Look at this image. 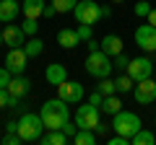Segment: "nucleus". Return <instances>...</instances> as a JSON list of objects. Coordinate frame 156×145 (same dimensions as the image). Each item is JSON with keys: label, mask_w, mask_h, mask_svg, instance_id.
Listing matches in <instances>:
<instances>
[{"label": "nucleus", "mask_w": 156, "mask_h": 145, "mask_svg": "<svg viewBox=\"0 0 156 145\" xmlns=\"http://www.w3.org/2000/svg\"><path fill=\"white\" fill-rule=\"evenodd\" d=\"M96 88H99L104 96H112V93H117V86H115V80H109V78H101V83L96 86Z\"/></svg>", "instance_id": "nucleus-28"}, {"label": "nucleus", "mask_w": 156, "mask_h": 145, "mask_svg": "<svg viewBox=\"0 0 156 145\" xmlns=\"http://www.w3.org/2000/svg\"><path fill=\"white\" fill-rule=\"evenodd\" d=\"M96 137H99V135H96L94 130H78V132L73 135V143L76 145H94Z\"/></svg>", "instance_id": "nucleus-22"}, {"label": "nucleus", "mask_w": 156, "mask_h": 145, "mask_svg": "<svg viewBox=\"0 0 156 145\" xmlns=\"http://www.w3.org/2000/svg\"><path fill=\"white\" fill-rule=\"evenodd\" d=\"M96 49H101V42H96L94 36L89 39V52H96Z\"/></svg>", "instance_id": "nucleus-39"}, {"label": "nucleus", "mask_w": 156, "mask_h": 145, "mask_svg": "<svg viewBox=\"0 0 156 145\" xmlns=\"http://www.w3.org/2000/svg\"><path fill=\"white\" fill-rule=\"evenodd\" d=\"M112 3H125V0H112Z\"/></svg>", "instance_id": "nucleus-44"}, {"label": "nucleus", "mask_w": 156, "mask_h": 145, "mask_svg": "<svg viewBox=\"0 0 156 145\" xmlns=\"http://www.w3.org/2000/svg\"><path fill=\"white\" fill-rule=\"evenodd\" d=\"M11 78H13V72L8 70V67H0V88H8Z\"/></svg>", "instance_id": "nucleus-32"}, {"label": "nucleus", "mask_w": 156, "mask_h": 145, "mask_svg": "<svg viewBox=\"0 0 156 145\" xmlns=\"http://www.w3.org/2000/svg\"><path fill=\"white\" fill-rule=\"evenodd\" d=\"M29 91H31V80L23 78V75H13L11 83H8V93H11V96L23 99V96H29Z\"/></svg>", "instance_id": "nucleus-16"}, {"label": "nucleus", "mask_w": 156, "mask_h": 145, "mask_svg": "<svg viewBox=\"0 0 156 145\" xmlns=\"http://www.w3.org/2000/svg\"><path fill=\"white\" fill-rule=\"evenodd\" d=\"M156 143V135L151 132V130H146V127H140L138 132L130 137V145H154Z\"/></svg>", "instance_id": "nucleus-21"}, {"label": "nucleus", "mask_w": 156, "mask_h": 145, "mask_svg": "<svg viewBox=\"0 0 156 145\" xmlns=\"http://www.w3.org/2000/svg\"><path fill=\"white\" fill-rule=\"evenodd\" d=\"M140 127H143V124H140V117H138L135 112H125V109H120V112L112 117V130H115L117 135L133 137Z\"/></svg>", "instance_id": "nucleus-4"}, {"label": "nucleus", "mask_w": 156, "mask_h": 145, "mask_svg": "<svg viewBox=\"0 0 156 145\" xmlns=\"http://www.w3.org/2000/svg\"><path fill=\"white\" fill-rule=\"evenodd\" d=\"M112 62H115V70H120V72H128L130 57H125V55H117V57H112Z\"/></svg>", "instance_id": "nucleus-30"}, {"label": "nucleus", "mask_w": 156, "mask_h": 145, "mask_svg": "<svg viewBox=\"0 0 156 145\" xmlns=\"http://www.w3.org/2000/svg\"><path fill=\"white\" fill-rule=\"evenodd\" d=\"M112 16V8L109 5H101V18H109Z\"/></svg>", "instance_id": "nucleus-42"}, {"label": "nucleus", "mask_w": 156, "mask_h": 145, "mask_svg": "<svg viewBox=\"0 0 156 145\" xmlns=\"http://www.w3.org/2000/svg\"><path fill=\"white\" fill-rule=\"evenodd\" d=\"M50 3L57 8V13H68V11L73 13V8H76V3H78V0H50Z\"/></svg>", "instance_id": "nucleus-25"}, {"label": "nucleus", "mask_w": 156, "mask_h": 145, "mask_svg": "<svg viewBox=\"0 0 156 145\" xmlns=\"http://www.w3.org/2000/svg\"><path fill=\"white\" fill-rule=\"evenodd\" d=\"M3 44L8 47H23L26 44V31L21 26H5L3 29Z\"/></svg>", "instance_id": "nucleus-13"}, {"label": "nucleus", "mask_w": 156, "mask_h": 145, "mask_svg": "<svg viewBox=\"0 0 156 145\" xmlns=\"http://www.w3.org/2000/svg\"><path fill=\"white\" fill-rule=\"evenodd\" d=\"M0 143H3V145H21L23 137H21L18 132H5V137L0 140Z\"/></svg>", "instance_id": "nucleus-31"}, {"label": "nucleus", "mask_w": 156, "mask_h": 145, "mask_svg": "<svg viewBox=\"0 0 156 145\" xmlns=\"http://www.w3.org/2000/svg\"><path fill=\"white\" fill-rule=\"evenodd\" d=\"M115 86H117V93H130V91L135 88V80L130 78L128 72H122V75L115 80Z\"/></svg>", "instance_id": "nucleus-24"}, {"label": "nucleus", "mask_w": 156, "mask_h": 145, "mask_svg": "<svg viewBox=\"0 0 156 145\" xmlns=\"http://www.w3.org/2000/svg\"><path fill=\"white\" fill-rule=\"evenodd\" d=\"M78 36H81V42H89L91 36H94V26H91V23H78Z\"/></svg>", "instance_id": "nucleus-29"}, {"label": "nucleus", "mask_w": 156, "mask_h": 145, "mask_svg": "<svg viewBox=\"0 0 156 145\" xmlns=\"http://www.w3.org/2000/svg\"><path fill=\"white\" fill-rule=\"evenodd\" d=\"M135 44H138V49L154 55L156 52V26H151L148 21L140 23V26L135 29Z\"/></svg>", "instance_id": "nucleus-7"}, {"label": "nucleus", "mask_w": 156, "mask_h": 145, "mask_svg": "<svg viewBox=\"0 0 156 145\" xmlns=\"http://www.w3.org/2000/svg\"><path fill=\"white\" fill-rule=\"evenodd\" d=\"M21 13V0H0V23H11Z\"/></svg>", "instance_id": "nucleus-15"}, {"label": "nucleus", "mask_w": 156, "mask_h": 145, "mask_svg": "<svg viewBox=\"0 0 156 145\" xmlns=\"http://www.w3.org/2000/svg\"><path fill=\"white\" fill-rule=\"evenodd\" d=\"M44 16H47V18H52V16H57V8L52 5V3H47V8H44Z\"/></svg>", "instance_id": "nucleus-38"}, {"label": "nucleus", "mask_w": 156, "mask_h": 145, "mask_svg": "<svg viewBox=\"0 0 156 145\" xmlns=\"http://www.w3.org/2000/svg\"><path fill=\"white\" fill-rule=\"evenodd\" d=\"M133 13H135L138 18H146V16L151 13V3H148V0H138L135 8H133Z\"/></svg>", "instance_id": "nucleus-27"}, {"label": "nucleus", "mask_w": 156, "mask_h": 145, "mask_svg": "<svg viewBox=\"0 0 156 145\" xmlns=\"http://www.w3.org/2000/svg\"><path fill=\"white\" fill-rule=\"evenodd\" d=\"M154 67H156V62L151 60V57H135V60H130V65H128V75L138 83V80L154 75Z\"/></svg>", "instance_id": "nucleus-8"}, {"label": "nucleus", "mask_w": 156, "mask_h": 145, "mask_svg": "<svg viewBox=\"0 0 156 145\" xmlns=\"http://www.w3.org/2000/svg\"><path fill=\"white\" fill-rule=\"evenodd\" d=\"M57 44H60L62 49H76V47L81 44V36H78L76 29H60V31H57Z\"/></svg>", "instance_id": "nucleus-17"}, {"label": "nucleus", "mask_w": 156, "mask_h": 145, "mask_svg": "<svg viewBox=\"0 0 156 145\" xmlns=\"http://www.w3.org/2000/svg\"><path fill=\"white\" fill-rule=\"evenodd\" d=\"M101 109L94 104H83V106H78V112H76V124L78 130H94L96 124L101 122Z\"/></svg>", "instance_id": "nucleus-6"}, {"label": "nucleus", "mask_w": 156, "mask_h": 145, "mask_svg": "<svg viewBox=\"0 0 156 145\" xmlns=\"http://www.w3.org/2000/svg\"><path fill=\"white\" fill-rule=\"evenodd\" d=\"M154 62H156V52H154Z\"/></svg>", "instance_id": "nucleus-45"}, {"label": "nucleus", "mask_w": 156, "mask_h": 145, "mask_svg": "<svg viewBox=\"0 0 156 145\" xmlns=\"http://www.w3.org/2000/svg\"><path fill=\"white\" fill-rule=\"evenodd\" d=\"M21 29L26 31V36H37V31H39V23H37V18H23Z\"/></svg>", "instance_id": "nucleus-26"}, {"label": "nucleus", "mask_w": 156, "mask_h": 145, "mask_svg": "<svg viewBox=\"0 0 156 145\" xmlns=\"http://www.w3.org/2000/svg\"><path fill=\"white\" fill-rule=\"evenodd\" d=\"M0 47H3V31H0Z\"/></svg>", "instance_id": "nucleus-43"}, {"label": "nucleus", "mask_w": 156, "mask_h": 145, "mask_svg": "<svg viewBox=\"0 0 156 145\" xmlns=\"http://www.w3.org/2000/svg\"><path fill=\"white\" fill-rule=\"evenodd\" d=\"M8 101H11V93H8V88H0V109H5Z\"/></svg>", "instance_id": "nucleus-36"}, {"label": "nucleus", "mask_w": 156, "mask_h": 145, "mask_svg": "<svg viewBox=\"0 0 156 145\" xmlns=\"http://www.w3.org/2000/svg\"><path fill=\"white\" fill-rule=\"evenodd\" d=\"M101 101H104V93H101L99 88H96L94 93H89V104H94V106H101Z\"/></svg>", "instance_id": "nucleus-33"}, {"label": "nucleus", "mask_w": 156, "mask_h": 145, "mask_svg": "<svg viewBox=\"0 0 156 145\" xmlns=\"http://www.w3.org/2000/svg\"><path fill=\"white\" fill-rule=\"evenodd\" d=\"M39 117L44 122L47 130H62L68 122H70V112H68V101H62L60 96L57 99H50L42 104L39 109Z\"/></svg>", "instance_id": "nucleus-1"}, {"label": "nucleus", "mask_w": 156, "mask_h": 145, "mask_svg": "<svg viewBox=\"0 0 156 145\" xmlns=\"http://www.w3.org/2000/svg\"><path fill=\"white\" fill-rule=\"evenodd\" d=\"M109 145H130V137H125V135H115V137L107 140Z\"/></svg>", "instance_id": "nucleus-34"}, {"label": "nucleus", "mask_w": 156, "mask_h": 145, "mask_svg": "<svg viewBox=\"0 0 156 145\" xmlns=\"http://www.w3.org/2000/svg\"><path fill=\"white\" fill-rule=\"evenodd\" d=\"M154 124H156V117H154Z\"/></svg>", "instance_id": "nucleus-46"}, {"label": "nucleus", "mask_w": 156, "mask_h": 145, "mask_svg": "<svg viewBox=\"0 0 156 145\" xmlns=\"http://www.w3.org/2000/svg\"><path fill=\"white\" fill-rule=\"evenodd\" d=\"M73 16H76L78 23H91L94 26L96 21H101V5L96 0H78L76 8H73Z\"/></svg>", "instance_id": "nucleus-5"}, {"label": "nucleus", "mask_w": 156, "mask_h": 145, "mask_svg": "<svg viewBox=\"0 0 156 145\" xmlns=\"http://www.w3.org/2000/svg\"><path fill=\"white\" fill-rule=\"evenodd\" d=\"M99 109L107 114V117H115V114L120 112V109H122V101L117 99L115 93H112V96H104V101H101V106H99Z\"/></svg>", "instance_id": "nucleus-20"}, {"label": "nucleus", "mask_w": 156, "mask_h": 145, "mask_svg": "<svg viewBox=\"0 0 156 145\" xmlns=\"http://www.w3.org/2000/svg\"><path fill=\"white\" fill-rule=\"evenodd\" d=\"M29 60H31V57L26 55V49H23V47H11V49H8V55H5V67L13 72V75H23Z\"/></svg>", "instance_id": "nucleus-9"}, {"label": "nucleus", "mask_w": 156, "mask_h": 145, "mask_svg": "<svg viewBox=\"0 0 156 145\" xmlns=\"http://www.w3.org/2000/svg\"><path fill=\"white\" fill-rule=\"evenodd\" d=\"M115 70V62H112V57L107 55V52L96 49V52H89V57H86V72H89L91 78H109V72Z\"/></svg>", "instance_id": "nucleus-2"}, {"label": "nucleus", "mask_w": 156, "mask_h": 145, "mask_svg": "<svg viewBox=\"0 0 156 145\" xmlns=\"http://www.w3.org/2000/svg\"><path fill=\"white\" fill-rule=\"evenodd\" d=\"M109 130H112V127H109V124H107V122H99V124H96V127H94V132H96V135H107V132H109Z\"/></svg>", "instance_id": "nucleus-37"}, {"label": "nucleus", "mask_w": 156, "mask_h": 145, "mask_svg": "<svg viewBox=\"0 0 156 145\" xmlns=\"http://www.w3.org/2000/svg\"><path fill=\"white\" fill-rule=\"evenodd\" d=\"M146 21H148L151 26H156V8H151V13L146 16Z\"/></svg>", "instance_id": "nucleus-41"}, {"label": "nucleus", "mask_w": 156, "mask_h": 145, "mask_svg": "<svg viewBox=\"0 0 156 145\" xmlns=\"http://www.w3.org/2000/svg\"><path fill=\"white\" fill-rule=\"evenodd\" d=\"M57 96L68 104H78V101L83 99V86L78 83V80H65V83L57 86Z\"/></svg>", "instance_id": "nucleus-11"}, {"label": "nucleus", "mask_w": 156, "mask_h": 145, "mask_svg": "<svg viewBox=\"0 0 156 145\" xmlns=\"http://www.w3.org/2000/svg\"><path fill=\"white\" fill-rule=\"evenodd\" d=\"M68 140H70V137H68L62 130H47V132L39 137V143H42V145H65Z\"/></svg>", "instance_id": "nucleus-19"}, {"label": "nucleus", "mask_w": 156, "mask_h": 145, "mask_svg": "<svg viewBox=\"0 0 156 145\" xmlns=\"http://www.w3.org/2000/svg\"><path fill=\"white\" fill-rule=\"evenodd\" d=\"M44 122L39 114H31V112H23L21 119H18V135L23 137V143H31V140H39L44 135Z\"/></svg>", "instance_id": "nucleus-3"}, {"label": "nucleus", "mask_w": 156, "mask_h": 145, "mask_svg": "<svg viewBox=\"0 0 156 145\" xmlns=\"http://www.w3.org/2000/svg\"><path fill=\"white\" fill-rule=\"evenodd\" d=\"M101 52H107L109 57L122 55V39H120L117 34H107L104 39H101Z\"/></svg>", "instance_id": "nucleus-18"}, {"label": "nucleus", "mask_w": 156, "mask_h": 145, "mask_svg": "<svg viewBox=\"0 0 156 145\" xmlns=\"http://www.w3.org/2000/svg\"><path fill=\"white\" fill-rule=\"evenodd\" d=\"M133 96H135V101H138V104L151 106V104L156 101V80H154V78L138 80V83H135V88H133Z\"/></svg>", "instance_id": "nucleus-10"}, {"label": "nucleus", "mask_w": 156, "mask_h": 145, "mask_svg": "<svg viewBox=\"0 0 156 145\" xmlns=\"http://www.w3.org/2000/svg\"><path fill=\"white\" fill-rule=\"evenodd\" d=\"M44 8H47V0H21V13L23 18H42L44 16Z\"/></svg>", "instance_id": "nucleus-14"}, {"label": "nucleus", "mask_w": 156, "mask_h": 145, "mask_svg": "<svg viewBox=\"0 0 156 145\" xmlns=\"http://www.w3.org/2000/svg\"><path fill=\"white\" fill-rule=\"evenodd\" d=\"M44 78H47V83L50 86H60V83H65L68 80V67L62 65V62H52V65H47V70H44Z\"/></svg>", "instance_id": "nucleus-12"}, {"label": "nucleus", "mask_w": 156, "mask_h": 145, "mask_svg": "<svg viewBox=\"0 0 156 145\" xmlns=\"http://www.w3.org/2000/svg\"><path fill=\"white\" fill-rule=\"evenodd\" d=\"M23 49H26V55H29V57H39L42 52H44V42L39 39V36H31V39H26Z\"/></svg>", "instance_id": "nucleus-23"}, {"label": "nucleus", "mask_w": 156, "mask_h": 145, "mask_svg": "<svg viewBox=\"0 0 156 145\" xmlns=\"http://www.w3.org/2000/svg\"><path fill=\"white\" fill-rule=\"evenodd\" d=\"M62 132H65V135H68V137H70V140H73V135H76V132H78V124H76V122H68V124H65V127H62Z\"/></svg>", "instance_id": "nucleus-35"}, {"label": "nucleus", "mask_w": 156, "mask_h": 145, "mask_svg": "<svg viewBox=\"0 0 156 145\" xmlns=\"http://www.w3.org/2000/svg\"><path fill=\"white\" fill-rule=\"evenodd\" d=\"M5 132H18V122H5Z\"/></svg>", "instance_id": "nucleus-40"}]
</instances>
